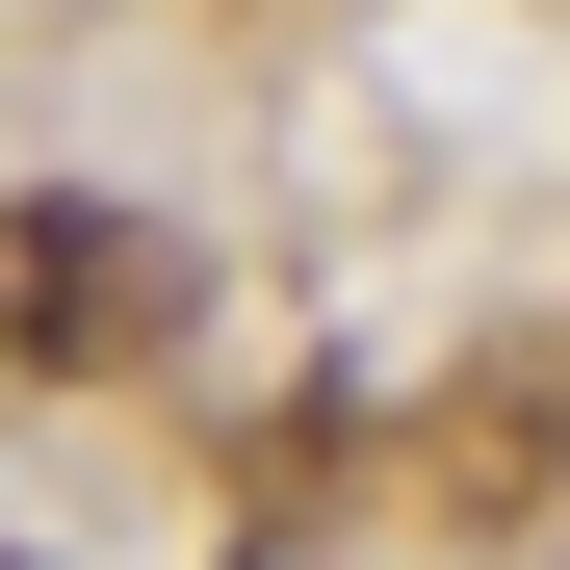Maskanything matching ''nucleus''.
I'll return each mask as SVG.
<instances>
[{"mask_svg": "<svg viewBox=\"0 0 570 570\" xmlns=\"http://www.w3.org/2000/svg\"><path fill=\"white\" fill-rule=\"evenodd\" d=\"M181 337V234L156 208H78V181H27L0 208V363H52V390H105V363Z\"/></svg>", "mask_w": 570, "mask_h": 570, "instance_id": "obj_1", "label": "nucleus"}, {"mask_svg": "<svg viewBox=\"0 0 570 570\" xmlns=\"http://www.w3.org/2000/svg\"><path fill=\"white\" fill-rule=\"evenodd\" d=\"M441 519L466 544H570V363H493L441 415Z\"/></svg>", "mask_w": 570, "mask_h": 570, "instance_id": "obj_2", "label": "nucleus"}, {"mask_svg": "<svg viewBox=\"0 0 570 570\" xmlns=\"http://www.w3.org/2000/svg\"><path fill=\"white\" fill-rule=\"evenodd\" d=\"M0 570H27V544H0Z\"/></svg>", "mask_w": 570, "mask_h": 570, "instance_id": "obj_3", "label": "nucleus"}]
</instances>
